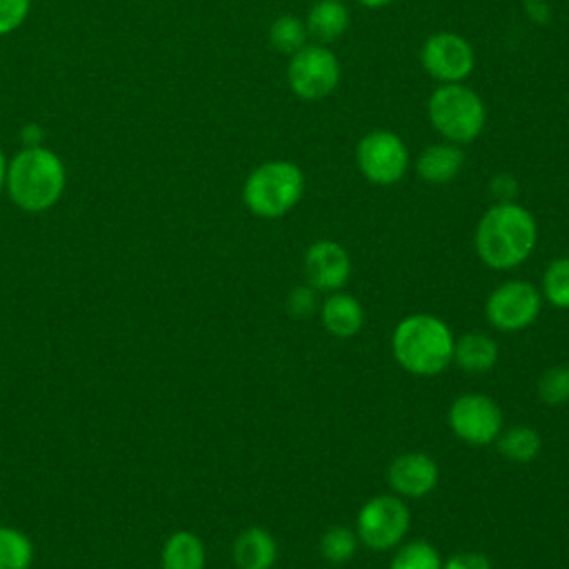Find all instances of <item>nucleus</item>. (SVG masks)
Listing matches in <instances>:
<instances>
[{"label":"nucleus","instance_id":"1","mask_svg":"<svg viewBox=\"0 0 569 569\" xmlns=\"http://www.w3.org/2000/svg\"><path fill=\"white\" fill-rule=\"evenodd\" d=\"M538 242V222L533 213L511 202H493L478 220L473 247L482 264L496 271H509L529 260Z\"/></svg>","mask_w":569,"mask_h":569},{"label":"nucleus","instance_id":"2","mask_svg":"<svg viewBox=\"0 0 569 569\" xmlns=\"http://www.w3.org/2000/svg\"><path fill=\"white\" fill-rule=\"evenodd\" d=\"M453 342L445 320L433 313H411L393 327L391 353L407 373L429 378L453 362Z\"/></svg>","mask_w":569,"mask_h":569},{"label":"nucleus","instance_id":"3","mask_svg":"<svg viewBox=\"0 0 569 569\" xmlns=\"http://www.w3.org/2000/svg\"><path fill=\"white\" fill-rule=\"evenodd\" d=\"M67 184V171L58 153L47 147H22L7 160L4 189L11 202L29 213L51 209Z\"/></svg>","mask_w":569,"mask_h":569},{"label":"nucleus","instance_id":"4","mask_svg":"<svg viewBox=\"0 0 569 569\" xmlns=\"http://www.w3.org/2000/svg\"><path fill=\"white\" fill-rule=\"evenodd\" d=\"M305 193V173L291 160H264L242 182L244 207L264 220L287 216Z\"/></svg>","mask_w":569,"mask_h":569},{"label":"nucleus","instance_id":"5","mask_svg":"<svg viewBox=\"0 0 569 569\" xmlns=\"http://www.w3.org/2000/svg\"><path fill=\"white\" fill-rule=\"evenodd\" d=\"M427 118L442 140L462 147L485 131L487 107L480 93L465 82L438 84L427 100Z\"/></svg>","mask_w":569,"mask_h":569},{"label":"nucleus","instance_id":"6","mask_svg":"<svg viewBox=\"0 0 569 569\" xmlns=\"http://www.w3.org/2000/svg\"><path fill=\"white\" fill-rule=\"evenodd\" d=\"M411 527V511L405 498L378 493L365 500L356 513V533L360 545L371 551L396 549Z\"/></svg>","mask_w":569,"mask_h":569},{"label":"nucleus","instance_id":"7","mask_svg":"<svg viewBox=\"0 0 569 569\" xmlns=\"http://www.w3.org/2000/svg\"><path fill=\"white\" fill-rule=\"evenodd\" d=\"M340 78V60L327 44L307 42L300 51L289 56L287 84L300 100L318 102L329 98L338 89Z\"/></svg>","mask_w":569,"mask_h":569},{"label":"nucleus","instance_id":"8","mask_svg":"<svg viewBox=\"0 0 569 569\" xmlns=\"http://www.w3.org/2000/svg\"><path fill=\"white\" fill-rule=\"evenodd\" d=\"M411 156L405 140L389 129H373L356 144V167L360 176L378 187H391L409 171Z\"/></svg>","mask_w":569,"mask_h":569},{"label":"nucleus","instance_id":"9","mask_svg":"<svg viewBox=\"0 0 569 569\" xmlns=\"http://www.w3.org/2000/svg\"><path fill=\"white\" fill-rule=\"evenodd\" d=\"M542 311V293L527 280H505L491 289L485 302L489 325L505 333H518L531 327Z\"/></svg>","mask_w":569,"mask_h":569},{"label":"nucleus","instance_id":"10","mask_svg":"<svg viewBox=\"0 0 569 569\" xmlns=\"http://www.w3.org/2000/svg\"><path fill=\"white\" fill-rule=\"evenodd\" d=\"M449 429L458 440L471 447H487L496 442L500 431L505 429V416L500 405L478 391H467L458 396L447 411Z\"/></svg>","mask_w":569,"mask_h":569},{"label":"nucleus","instance_id":"11","mask_svg":"<svg viewBox=\"0 0 569 569\" xmlns=\"http://www.w3.org/2000/svg\"><path fill=\"white\" fill-rule=\"evenodd\" d=\"M420 64L438 84L465 82L473 67L476 53L471 42L456 31H436L420 47Z\"/></svg>","mask_w":569,"mask_h":569},{"label":"nucleus","instance_id":"12","mask_svg":"<svg viewBox=\"0 0 569 569\" xmlns=\"http://www.w3.org/2000/svg\"><path fill=\"white\" fill-rule=\"evenodd\" d=\"M302 269L307 284H311L316 291L331 293L347 284L351 276V258L340 242L322 238L307 247Z\"/></svg>","mask_w":569,"mask_h":569},{"label":"nucleus","instance_id":"13","mask_svg":"<svg viewBox=\"0 0 569 569\" xmlns=\"http://www.w3.org/2000/svg\"><path fill=\"white\" fill-rule=\"evenodd\" d=\"M438 462L425 451L396 456L387 467V485L400 498H425L438 485Z\"/></svg>","mask_w":569,"mask_h":569},{"label":"nucleus","instance_id":"14","mask_svg":"<svg viewBox=\"0 0 569 569\" xmlns=\"http://www.w3.org/2000/svg\"><path fill=\"white\" fill-rule=\"evenodd\" d=\"M322 327L336 338H353L365 327V307L347 291H331L318 307Z\"/></svg>","mask_w":569,"mask_h":569},{"label":"nucleus","instance_id":"15","mask_svg":"<svg viewBox=\"0 0 569 569\" xmlns=\"http://www.w3.org/2000/svg\"><path fill=\"white\" fill-rule=\"evenodd\" d=\"M465 167V151L453 142H433L425 147L416 158V173L427 184H447Z\"/></svg>","mask_w":569,"mask_h":569},{"label":"nucleus","instance_id":"16","mask_svg":"<svg viewBox=\"0 0 569 569\" xmlns=\"http://www.w3.org/2000/svg\"><path fill=\"white\" fill-rule=\"evenodd\" d=\"M231 558L238 569H273L278 560V542L269 529L251 525L236 536Z\"/></svg>","mask_w":569,"mask_h":569},{"label":"nucleus","instance_id":"17","mask_svg":"<svg viewBox=\"0 0 569 569\" xmlns=\"http://www.w3.org/2000/svg\"><path fill=\"white\" fill-rule=\"evenodd\" d=\"M349 22L351 11L345 0H316L305 16V27L311 42L327 47L345 36Z\"/></svg>","mask_w":569,"mask_h":569},{"label":"nucleus","instance_id":"18","mask_svg":"<svg viewBox=\"0 0 569 569\" xmlns=\"http://www.w3.org/2000/svg\"><path fill=\"white\" fill-rule=\"evenodd\" d=\"M453 362L467 373H485L498 362V342L482 331H469L453 342Z\"/></svg>","mask_w":569,"mask_h":569},{"label":"nucleus","instance_id":"19","mask_svg":"<svg viewBox=\"0 0 569 569\" xmlns=\"http://www.w3.org/2000/svg\"><path fill=\"white\" fill-rule=\"evenodd\" d=\"M204 542L193 531H173L160 551L162 569H204Z\"/></svg>","mask_w":569,"mask_h":569},{"label":"nucleus","instance_id":"20","mask_svg":"<svg viewBox=\"0 0 569 569\" xmlns=\"http://www.w3.org/2000/svg\"><path fill=\"white\" fill-rule=\"evenodd\" d=\"M496 447L502 458L511 462H531L542 449L540 433L529 425H513L500 431Z\"/></svg>","mask_w":569,"mask_h":569},{"label":"nucleus","instance_id":"21","mask_svg":"<svg viewBox=\"0 0 569 569\" xmlns=\"http://www.w3.org/2000/svg\"><path fill=\"white\" fill-rule=\"evenodd\" d=\"M269 44L284 56H293L309 42V33L305 27V18L296 13H280L267 31Z\"/></svg>","mask_w":569,"mask_h":569},{"label":"nucleus","instance_id":"22","mask_svg":"<svg viewBox=\"0 0 569 569\" xmlns=\"http://www.w3.org/2000/svg\"><path fill=\"white\" fill-rule=\"evenodd\" d=\"M358 545L360 540L356 529H349L345 525H333L322 531L318 540V551L322 560H327L329 565H345L356 556Z\"/></svg>","mask_w":569,"mask_h":569},{"label":"nucleus","instance_id":"23","mask_svg":"<svg viewBox=\"0 0 569 569\" xmlns=\"http://www.w3.org/2000/svg\"><path fill=\"white\" fill-rule=\"evenodd\" d=\"M33 562V542L16 527L0 525V569H29Z\"/></svg>","mask_w":569,"mask_h":569},{"label":"nucleus","instance_id":"24","mask_svg":"<svg viewBox=\"0 0 569 569\" xmlns=\"http://www.w3.org/2000/svg\"><path fill=\"white\" fill-rule=\"evenodd\" d=\"M389 569H442V556L427 540H402L396 547Z\"/></svg>","mask_w":569,"mask_h":569},{"label":"nucleus","instance_id":"25","mask_svg":"<svg viewBox=\"0 0 569 569\" xmlns=\"http://www.w3.org/2000/svg\"><path fill=\"white\" fill-rule=\"evenodd\" d=\"M540 293L551 307L569 309V256H558L545 267Z\"/></svg>","mask_w":569,"mask_h":569},{"label":"nucleus","instance_id":"26","mask_svg":"<svg viewBox=\"0 0 569 569\" xmlns=\"http://www.w3.org/2000/svg\"><path fill=\"white\" fill-rule=\"evenodd\" d=\"M538 398L545 405L558 407L569 402V365H553L549 367L538 380Z\"/></svg>","mask_w":569,"mask_h":569},{"label":"nucleus","instance_id":"27","mask_svg":"<svg viewBox=\"0 0 569 569\" xmlns=\"http://www.w3.org/2000/svg\"><path fill=\"white\" fill-rule=\"evenodd\" d=\"M318 291L311 284L293 287L287 296V311L293 318H309L311 313L318 311Z\"/></svg>","mask_w":569,"mask_h":569},{"label":"nucleus","instance_id":"28","mask_svg":"<svg viewBox=\"0 0 569 569\" xmlns=\"http://www.w3.org/2000/svg\"><path fill=\"white\" fill-rule=\"evenodd\" d=\"M29 7L31 0H0V36H7L22 24Z\"/></svg>","mask_w":569,"mask_h":569},{"label":"nucleus","instance_id":"29","mask_svg":"<svg viewBox=\"0 0 569 569\" xmlns=\"http://www.w3.org/2000/svg\"><path fill=\"white\" fill-rule=\"evenodd\" d=\"M442 569H491V560L482 551H456L442 558Z\"/></svg>","mask_w":569,"mask_h":569},{"label":"nucleus","instance_id":"30","mask_svg":"<svg viewBox=\"0 0 569 569\" xmlns=\"http://www.w3.org/2000/svg\"><path fill=\"white\" fill-rule=\"evenodd\" d=\"M489 191L493 193L496 202H511L518 193V184L513 180V176H507V173H500L491 180L489 184Z\"/></svg>","mask_w":569,"mask_h":569},{"label":"nucleus","instance_id":"31","mask_svg":"<svg viewBox=\"0 0 569 569\" xmlns=\"http://www.w3.org/2000/svg\"><path fill=\"white\" fill-rule=\"evenodd\" d=\"M20 138L24 142V147H40L42 138H44V131H42L40 124H24L22 131H20Z\"/></svg>","mask_w":569,"mask_h":569},{"label":"nucleus","instance_id":"32","mask_svg":"<svg viewBox=\"0 0 569 569\" xmlns=\"http://www.w3.org/2000/svg\"><path fill=\"white\" fill-rule=\"evenodd\" d=\"M360 7H365V9H385V7H389V4H393L396 0H356Z\"/></svg>","mask_w":569,"mask_h":569},{"label":"nucleus","instance_id":"33","mask_svg":"<svg viewBox=\"0 0 569 569\" xmlns=\"http://www.w3.org/2000/svg\"><path fill=\"white\" fill-rule=\"evenodd\" d=\"M4 180H7V158H4V153L0 151V193H2V189H4Z\"/></svg>","mask_w":569,"mask_h":569}]
</instances>
